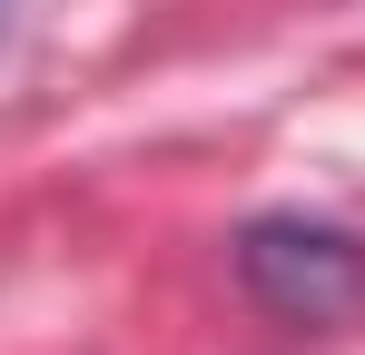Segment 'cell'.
I'll list each match as a JSON object with an SVG mask.
<instances>
[{
	"label": "cell",
	"instance_id": "6da1fadb",
	"mask_svg": "<svg viewBox=\"0 0 365 355\" xmlns=\"http://www.w3.org/2000/svg\"><path fill=\"white\" fill-rule=\"evenodd\" d=\"M237 277L257 306H277L287 326H336L365 306V247L346 227H306V217H257L237 237Z\"/></svg>",
	"mask_w": 365,
	"mask_h": 355
}]
</instances>
